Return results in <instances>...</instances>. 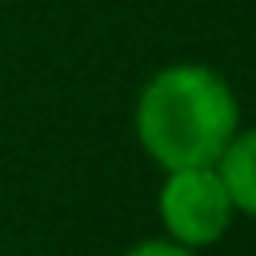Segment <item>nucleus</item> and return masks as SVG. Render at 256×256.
I'll return each mask as SVG.
<instances>
[{"mask_svg": "<svg viewBox=\"0 0 256 256\" xmlns=\"http://www.w3.org/2000/svg\"><path fill=\"white\" fill-rule=\"evenodd\" d=\"M236 128V92L208 64H168L136 96V140L164 172L216 164Z\"/></svg>", "mask_w": 256, "mask_h": 256, "instance_id": "nucleus-1", "label": "nucleus"}, {"mask_svg": "<svg viewBox=\"0 0 256 256\" xmlns=\"http://www.w3.org/2000/svg\"><path fill=\"white\" fill-rule=\"evenodd\" d=\"M156 208H160V224H164L168 240H176L192 252L216 244L232 228V216H236L216 164L172 168L160 184Z\"/></svg>", "mask_w": 256, "mask_h": 256, "instance_id": "nucleus-2", "label": "nucleus"}, {"mask_svg": "<svg viewBox=\"0 0 256 256\" xmlns=\"http://www.w3.org/2000/svg\"><path fill=\"white\" fill-rule=\"evenodd\" d=\"M124 256H196V252L184 248V244H176V240H140Z\"/></svg>", "mask_w": 256, "mask_h": 256, "instance_id": "nucleus-4", "label": "nucleus"}, {"mask_svg": "<svg viewBox=\"0 0 256 256\" xmlns=\"http://www.w3.org/2000/svg\"><path fill=\"white\" fill-rule=\"evenodd\" d=\"M216 172L228 188L232 208L244 216H256V128H244V132L236 128V136L216 160Z\"/></svg>", "mask_w": 256, "mask_h": 256, "instance_id": "nucleus-3", "label": "nucleus"}]
</instances>
